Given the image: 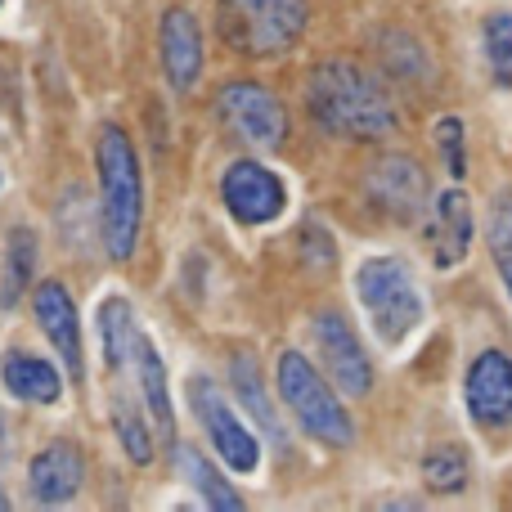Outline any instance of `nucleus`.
I'll use <instances>...</instances> for the list:
<instances>
[{
	"mask_svg": "<svg viewBox=\"0 0 512 512\" xmlns=\"http://www.w3.org/2000/svg\"><path fill=\"white\" fill-rule=\"evenodd\" d=\"M310 342L319 351V364H324V378L333 382L346 396H369L373 391V364L364 355L355 328L346 324L342 310H319L310 319Z\"/></svg>",
	"mask_w": 512,
	"mask_h": 512,
	"instance_id": "6e6552de",
	"label": "nucleus"
},
{
	"mask_svg": "<svg viewBox=\"0 0 512 512\" xmlns=\"http://www.w3.org/2000/svg\"><path fill=\"white\" fill-rule=\"evenodd\" d=\"M306 0H216L221 41L243 59H279L306 36Z\"/></svg>",
	"mask_w": 512,
	"mask_h": 512,
	"instance_id": "20e7f679",
	"label": "nucleus"
},
{
	"mask_svg": "<svg viewBox=\"0 0 512 512\" xmlns=\"http://www.w3.org/2000/svg\"><path fill=\"white\" fill-rule=\"evenodd\" d=\"M216 113H221V122L230 126L243 144H252V149H261V153L279 149V144L288 140V113H283L279 99L265 86H256V81H230V86L221 90V99H216Z\"/></svg>",
	"mask_w": 512,
	"mask_h": 512,
	"instance_id": "1a4fd4ad",
	"label": "nucleus"
},
{
	"mask_svg": "<svg viewBox=\"0 0 512 512\" xmlns=\"http://www.w3.org/2000/svg\"><path fill=\"white\" fill-rule=\"evenodd\" d=\"M355 297L369 310L373 333L387 346H400L418 324H423V292L400 256H364L355 270Z\"/></svg>",
	"mask_w": 512,
	"mask_h": 512,
	"instance_id": "423d86ee",
	"label": "nucleus"
},
{
	"mask_svg": "<svg viewBox=\"0 0 512 512\" xmlns=\"http://www.w3.org/2000/svg\"><path fill=\"white\" fill-rule=\"evenodd\" d=\"M221 198H225V212L239 225H248V230L279 221L283 207H288L283 180L270 167H261V162H234L221 176Z\"/></svg>",
	"mask_w": 512,
	"mask_h": 512,
	"instance_id": "9b49d317",
	"label": "nucleus"
},
{
	"mask_svg": "<svg viewBox=\"0 0 512 512\" xmlns=\"http://www.w3.org/2000/svg\"><path fill=\"white\" fill-rule=\"evenodd\" d=\"M432 225H427V239H432V261L436 270H454V265L468 256L472 248V203L459 194V189H445V194L432 198Z\"/></svg>",
	"mask_w": 512,
	"mask_h": 512,
	"instance_id": "dca6fc26",
	"label": "nucleus"
},
{
	"mask_svg": "<svg viewBox=\"0 0 512 512\" xmlns=\"http://www.w3.org/2000/svg\"><path fill=\"white\" fill-rule=\"evenodd\" d=\"M189 409H194V418L203 423L207 441H212V450L221 454L225 468L234 472H256V463H261V441L243 427V418H234L230 400L221 396V387H216L212 378H194L189 382Z\"/></svg>",
	"mask_w": 512,
	"mask_h": 512,
	"instance_id": "0eeeda50",
	"label": "nucleus"
},
{
	"mask_svg": "<svg viewBox=\"0 0 512 512\" xmlns=\"http://www.w3.org/2000/svg\"><path fill=\"white\" fill-rule=\"evenodd\" d=\"M0 382L14 400L23 405H54L63 396V378L50 360L41 355H27V351H5L0 355Z\"/></svg>",
	"mask_w": 512,
	"mask_h": 512,
	"instance_id": "f3484780",
	"label": "nucleus"
},
{
	"mask_svg": "<svg viewBox=\"0 0 512 512\" xmlns=\"http://www.w3.org/2000/svg\"><path fill=\"white\" fill-rule=\"evenodd\" d=\"M99 167V239L113 261H131L144 225V176L135 144L122 126H104L95 144Z\"/></svg>",
	"mask_w": 512,
	"mask_h": 512,
	"instance_id": "7ed1b4c3",
	"label": "nucleus"
},
{
	"mask_svg": "<svg viewBox=\"0 0 512 512\" xmlns=\"http://www.w3.org/2000/svg\"><path fill=\"white\" fill-rule=\"evenodd\" d=\"M0 512H9V495H5V490H0Z\"/></svg>",
	"mask_w": 512,
	"mask_h": 512,
	"instance_id": "a878e982",
	"label": "nucleus"
},
{
	"mask_svg": "<svg viewBox=\"0 0 512 512\" xmlns=\"http://www.w3.org/2000/svg\"><path fill=\"white\" fill-rule=\"evenodd\" d=\"M432 140H436V149H441L450 176L459 180L463 171H468V153H463V122H459V117H441V122H436V131H432Z\"/></svg>",
	"mask_w": 512,
	"mask_h": 512,
	"instance_id": "393cba45",
	"label": "nucleus"
},
{
	"mask_svg": "<svg viewBox=\"0 0 512 512\" xmlns=\"http://www.w3.org/2000/svg\"><path fill=\"white\" fill-rule=\"evenodd\" d=\"M176 472H180V481H185V490H194L207 508H221V512L243 508V495L221 477V468H216L207 454L194 450V445H176Z\"/></svg>",
	"mask_w": 512,
	"mask_h": 512,
	"instance_id": "a211bd4d",
	"label": "nucleus"
},
{
	"mask_svg": "<svg viewBox=\"0 0 512 512\" xmlns=\"http://www.w3.org/2000/svg\"><path fill=\"white\" fill-rule=\"evenodd\" d=\"M364 194L396 225H414L418 216L432 207V189H427L423 167H418L414 158H400V153L373 162L369 176H364Z\"/></svg>",
	"mask_w": 512,
	"mask_h": 512,
	"instance_id": "9d476101",
	"label": "nucleus"
},
{
	"mask_svg": "<svg viewBox=\"0 0 512 512\" xmlns=\"http://www.w3.org/2000/svg\"><path fill=\"white\" fill-rule=\"evenodd\" d=\"M99 342H104V364L113 373V387L135 391L158 441L176 445V409H171L167 364H162L153 337L135 324V310L126 297H104V306H99Z\"/></svg>",
	"mask_w": 512,
	"mask_h": 512,
	"instance_id": "f03ea898",
	"label": "nucleus"
},
{
	"mask_svg": "<svg viewBox=\"0 0 512 512\" xmlns=\"http://www.w3.org/2000/svg\"><path fill=\"white\" fill-rule=\"evenodd\" d=\"M81 486H86V459H81V450L68 441H50L45 450L32 454V463H27L32 504L59 508V504H68V499H77Z\"/></svg>",
	"mask_w": 512,
	"mask_h": 512,
	"instance_id": "ddd939ff",
	"label": "nucleus"
},
{
	"mask_svg": "<svg viewBox=\"0 0 512 512\" xmlns=\"http://www.w3.org/2000/svg\"><path fill=\"white\" fill-rule=\"evenodd\" d=\"M463 405L477 427L512 423V360L504 351H481L463 378Z\"/></svg>",
	"mask_w": 512,
	"mask_h": 512,
	"instance_id": "f8f14e48",
	"label": "nucleus"
},
{
	"mask_svg": "<svg viewBox=\"0 0 512 512\" xmlns=\"http://www.w3.org/2000/svg\"><path fill=\"white\" fill-rule=\"evenodd\" d=\"M306 113L324 135L351 144H378L396 135L400 113L387 86L355 59H324L306 77Z\"/></svg>",
	"mask_w": 512,
	"mask_h": 512,
	"instance_id": "f257e3e1",
	"label": "nucleus"
},
{
	"mask_svg": "<svg viewBox=\"0 0 512 512\" xmlns=\"http://www.w3.org/2000/svg\"><path fill=\"white\" fill-rule=\"evenodd\" d=\"M36 261H41V252H36V234L18 225V230L9 234V243H5V274H0V310H14L18 301H23V292L32 288Z\"/></svg>",
	"mask_w": 512,
	"mask_h": 512,
	"instance_id": "412c9836",
	"label": "nucleus"
},
{
	"mask_svg": "<svg viewBox=\"0 0 512 512\" xmlns=\"http://www.w3.org/2000/svg\"><path fill=\"white\" fill-rule=\"evenodd\" d=\"M230 382H234L239 405L256 418V427H261L274 445H283V423H279V414H274V400H270V391H265L261 369H256L252 355H234V360H230Z\"/></svg>",
	"mask_w": 512,
	"mask_h": 512,
	"instance_id": "aec40b11",
	"label": "nucleus"
},
{
	"mask_svg": "<svg viewBox=\"0 0 512 512\" xmlns=\"http://www.w3.org/2000/svg\"><path fill=\"white\" fill-rule=\"evenodd\" d=\"M486 248H490V261H495L499 279H504L508 297H512V189L490 203V216H486Z\"/></svg>",
	"mask_w": 512,
	"mask_h": 512,
	"instance_id": "b1692460",
	"label": "nucleus"
},
{
	"mask_svg": "<svg viewBox=\"0 0 512 512\" xmlns=\"http://www.w3.org/2000/svg\"><path fill=\"white\" fill-rule=\"evenodd\" d=\"M274 382H279V396H283V405H288V414L297 418V427L310 441L328 445V450H346V445L355 441V423H351V414H346L337 387L324 378V369H315L301 351L279 355Z\"/></svg>",
	"mask_w": 512,
	"mask_h": 512,
	"instance_id": "39448f33",
	"label": "nucleus"
},
{
	"mask_svg": "<svg viewBox=\"0 0 512 512\" xmlns=\"http://www.w3.org/2000/svg\"><path fill=\"white\" fill-rule=\"evenodd\" d=\"M481 50H486L490 81L512 90V9H499V14L486 18V27H481Z\"/></svg>",
	"mask_w": 512,
	"mask_h": 512,
	"instance_id": "5701e85b",
	"label": "nucleus"
},
{
	"mask_svg": "<svg viewBox=\"0 0 512 512\" xmlns=\"http://www.w3.org/2000/svg\"><path fill=\"white\" fill-rule=\"evenodd\" d=\"M468 454L459 450V445H436V450H427L423 459V486L432 490V495H459L463 486H468Z\"/></svg>",
	"mask_w": 512,
	"mask_h": 512,
	"instance_id": "4be33fe9",
	"label": "nucleus"
},
{
	"mask_svg": "<svg viewBox=\"0 0 512 512\" xmlns=\"http://www.w3.org/2000/svg\"><path fill=\"white\" fill-rule=\"evenodd\" d=\"M158 54H162V72H167L171 90H194L203 77V32L198 18L189 9H167L158 23Z\"/></svg>",
	"mask_w": 512,
	"mask_h": 512,
	"instance_id": "4468645a",
	"label": "nucleus"
},
{
	"mask_svg": "<svg viewBox=\"0 0 512 512\" xmlns=\"http://www.w3.org/2000/svg\"><path fill=\"white\" fill-rule=\"evenodd\" d=\"M32 315H36V324H41V333L50 337V346L59 351L63 369L81 382V324H77V306H72L68 288L45 279L41 288L32 292Z\"/></svg>",
	"mask_w": 512,
	"mask_h": 512,
	"instance_id": "2eb2a0df",
	"label": "nucleus"
},
{
	"mask_svg": "<svg viewBox=\"0 0 512 512\" xmlns=\"http://www.w3.org/2000/svg\"><path fill=\"white\" fill-rule=\"evenodd\" d=\"M113 427H117V441H122L126 459L135 463V468H149L153 459H158V432H153L149 414H144V405L135 400V391H122L113 387Z\"/></svg>",
	"mask_w": 512,
	"mask_h": 512,
	"instance_id": "6ab92c4d",
	"label": "nucleus"
}]
</instances>
